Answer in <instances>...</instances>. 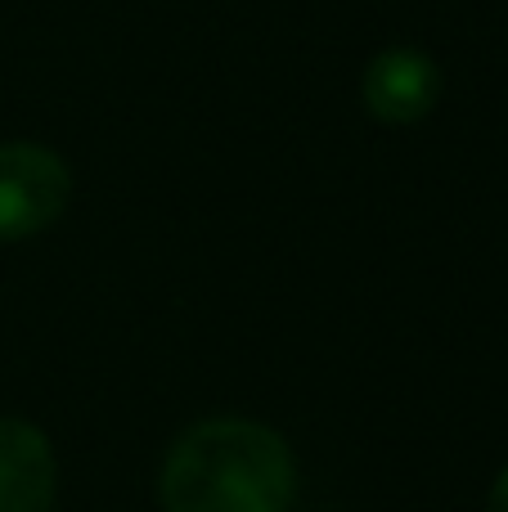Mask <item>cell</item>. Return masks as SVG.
<instances>
[{"mask_svg":"<svg viewBox=\"0 0 508 512\" xmlns=\"http://www.w3.org/2000/svg\"><path fill=\"white\" fill-rule=\"evenodd\" d=\"M297 463L288 441L257 418H203L162 459V512H288Z\"/></svg>","mask_w":508,"mask_h":512,"instance_id":"obj_1","label":"cell"},{"mask_svg":"<svg viewBox=\"0 0 508 512\" xmlns=\"http://www.w3.org/2000/svg\"><path fill=\"white\" fill-rule=\"evenodd\" d=\"M72 203V171L45 144H0V243L50 230Z\"/></svg>","mask_w":508,"mask_h":512,"instance_id":"obj_2","label":"cell"},{"mask_svg":"<svg viewBox=\"0 0 508 512\" xmlns=\"http://www.w3.org/2000/svg\"><path fill=\"white\" fill-rule=\"evenodd\" d=\"M360 99H365V113L387 126L423 122L441 104L437 59L414 45H392V50L374 54L360 77Z\"/></svg>","mask_w":508,"mask_h":512,"instance_id":"obj_3","label":"cell"},{"mask_svg":"<svg viewBox=\"0 0 508 512\" xmlns=\"http://www.w3.org/2000/svg\"><path fill=\"white\" fill-rule=\"evenodd\" d=\"M59 468L50 436L27 418H0V512H54Z\"/></svg>","mask_w":508,"mask_h":512,"instance_id":"obj_4","label":"cell"},{"mask_svg":"<svg viewBox=\"0 0 508 512\" xmlns=\"http://www.w3.org/2000/svg\"><path fill=\"white\" fill-rule=\"evenodd\" d=\"M486 512H508V468L495 477L491 495H486Z\"/></svg>","mask_w":508,"mask_h":512,"instance_id":"obj_5","label":"cell"}]
</instances>
